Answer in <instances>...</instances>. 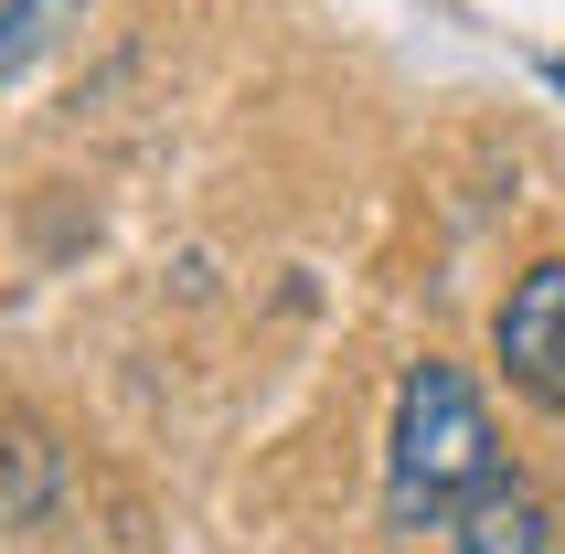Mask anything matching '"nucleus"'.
<instances>
[{"label": "nucleus", "mask_w": 565, "mask_h": 554, "mask_svg": "<svg viewBox=\"0 0 565 554\" xmlns=\"http://www.w3.org/2000/svg\"><path fill=\"white\" fill-rule=\"evenodd\" d=\"M491 480H502V437H491L480 384L459 363H416L395 395V437H384V512L406 533H448Z\"/></svg>", "instance_id": "1"}, {"label": "nucleus", "mask_w": 565, "mask_h": 554, "mask_svg": "<svg viewBox=\"0 0 565 554\" xmlns=\"http://www.w3.org/2000/svg\"><path fill=\"white\" fill-rule=\"evenodd\" d=\"M491 352H502V373L544 405V416H565V256H544V267L512 277L502 320H491Z\"/></svg>", "instance_id": "2"}, {"label": "nucleus", "mask_w": 565, "mask_h": 554, "mask_svg": "<svg viewBox=\"0 0 565 554\" xmlns=\"http://www.w3.org/2000/svg\"><path fill=\"white\" fill-rule=\"evenodd\" d=\"M544 533H555V523H544V501L502 469V480H491V491L448 523V544H459V554H544Z\"/></svg>", "instance_id": "3"}, {"label": "nucleus", "mask_w": 565, "mask_h": 554, "mask_svg": "<svg viewBox=\"0 0 565 554\" xmlns=\"http://www.w3.org/2000/svg\"><path fill=\"white\" fill-rule=\"evenodd\" d=\"M64 22H75V0H0V75H22Z\"/></svg>", "instance_id": "4"}, {"label": "nucleus", "mask_w": 565, "mask_h": 554, "mask_svg": "<svg viewBox=\"0 0 565 554\" xmlns=\"http://www.w3.org/2000/svg\"><path fill=\"white\" fill-rule=\"evenodd\" d=\"M555 86H565V54H555Z\"/></svg>", "instance_id": "5"}]
</instances>
